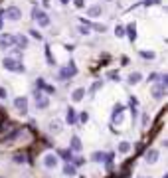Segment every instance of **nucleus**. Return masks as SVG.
Listing matches in <instances>:
<instances>
[{
	"label": "nucleus",
	"mask_w": 168,
	"mask_h": 178,
	"mask_svg": "<svg viewBox=\"0 0 168 178\" xmlns=\"http://www.w3.org/2000/svg\"><path fill=\"white\" fill-rule=\"evenodd\" d=\"M152 97L154 99H162V97H164V87H162V85H154L152 87Z\"/></svg>",
	"instance_id": "obj_11"
},
{
	"label": "nucleus",
	"mask_w": 168,
	"mask_h": 178,
	"mask_svg": "<svg viewBox=\"0 0 168 178\" xmlns=\"http://www.w3.org/2000/svg\"><path fill=\"white\" fill-rule=\"evenodd\" d=\"M26 158H28L26 154H16V156H14V160H16V162H24Z\"/></svg>",
	"instance_id": "obj_31"
},
{
	"label": "nucleus",
	"mask_w": 168,
	"mask_h": 178,
	"mask_svg": "<svg viewBox=\"0 0 168 178\" xmlns=\"http://www.w3.org/2000/svg\"><path fill=\"white\" fill-rule=\"evenodd\" d=\"M14 105H16V109L26 111V109H28V99H26V97H16V99H14Z\"/></svg>",
	"instance_id": "obj_8"
},
{
	"label": "nucleus",
	"mask_w": 168,
	"mask_h": 178,
	"mask_svg": "<svg viewBox=\"0 0 168 178\" xmlns=\"http://www.w3.org/2000/svg\"><path fill=\"white\" fill-rule=\"evenodd\" d=\"M4 97H6V89L0 87V99H4Z\"/></svg>",
	"instance_id": "obj_34"
},
{
	"label": "nucleus",
	"mask_w": 168,
	"mask_h": 178,
	"mask_svg": "<svg viewBox=\"0 0 168 178\" xmlns=\"http://www.w3.org/2000/svg\"><path fill=\"white\" fill-rule=\"evenodd\" d=\"M59 154H61L66 160H71V153H69V150H59Z\"/></svg>",
	"instance_id": "obj_28"
},
{
	"label": "nucleus",
	"mask_w": 168,
	"mask_h": 178,
	"mask_svg": "<svg viewBox=\"0 0 168 178\" xmlns=\"http://www.w3.org/2000/svg\"><path fill=\"white\" fill-rule=\"evenodd\" d=\"M144 6H152V4H154V6H156V4H160V0H144Z\"/></svg>",
	"instance_id": "obj_30"
},
{
	"label": "nucleus",
	"mask_w": 168,
	"mask_h": 178,
	"mask_svg": "<svg viewBox=\"0 0 168 178\" xmlns=\"http://www.w3.org/2000/svg\"><path fill=\"white\" fill-rule=\"evenodd\" d=\"M83 95H85V89H81V87H79V89H75L73 93H71V99L75 101V103H77V101L83 99Z\"/></svg>",
	"instance_id": "obj_12"
},
{
	"label": "nucleus",
	"mask_w": 168,
	"mask_h": 178,
	"mask_svg": "<svg viewBox=\"0 0 168 178\" xmlns=\"http://www.w3.org/2000/svg\"><path fill=\"white\" fill-rule=\"evenodd\" d=\"M30 36H32V38H36V40H42V34H40L38 30H30Z\"/></svg>",
	"instance_id": "obj_29"
},
{
	"label": "nucleus",
	"mask_w": 168,
	"mask_h": 178,
	"mask_svg": "<svg viewBox=\"0 0 168 178\" xmlns=\"http://www.w3.org/2000/svg\"><path fill=\"white\" fill-rule=\"evenodd\" d=\"M4 67L6 69H10V71H24V66L20 62H16L14 57H4Z\"/></svg>",
	"instance_id": "obj_2"
},
{
	"label": "nucleus",
	"mask_w": 168,
	"mask_h": 178,
	"mask_svg": "<svg viewBox=\"0 0 168 178\" xmlns=\"http://www.w3.org/2000/svg\"><path fill=\"white\" fill-rule=\"evenodd\" d=\"M10 46H14V36H2L0 38V48H2V50H8Z\"/></svg>",
	"instance_id": "obj_6"
},
{
	"label": "nucleus",
	"mask_w": 168,
	"mask_h": 178,
	"mask_svg": "<svg viewBox=\"0 0 168 178\" xmlns=\"http://www.w3.org/2000/svg\"><path fill=\"white\" fill-rule=\"evenodd\" d=\"M44 164L48 166V168H56L57 166V156L56 154H46L44 156Z\"/></svg>",
	"instance_id": "obj_7"
},
{
	"label": "nucleus",
	"mask_w": 168,
	"mask_h": 178,
	"mask_svg": "<svg viewBox=\"0 0 168 178\" xmlns=\"http://www.w3.org/2000/svg\"><path fill=\"white\" fill-rule=\"evenodd\" d=\"M75 73H77V67H75L73 63H69L67 67H61V69H59V75H57V77L61 79V81H67V79L73 77Z\"/></svg>",
	"instance_id": "obj_1"
},
{
	"label": "nucleus",
	"mask_w": 168,
	"mask_h": 178,
	"mask_svg": "<svg viewBox=\"0 0 168 178\" xmlns=\"http://www.w3.org/2000/svg\"><path fill=\"white\" fill-rule=\"evenodd\" d=\"M75 121H77V115H75V111H73V109H67V123H69V125H73Z\"/></svg>",
	"instance_id": "obj_14"
},
{
	"label": "nucleus",
	"mask_w": 168,
	"mask_h": 178,
	"mask_svg": "<svg viewBox=\"0 0 168 178\" xmlns=\"http://www.w3.org/2000/svg\"><path fill=\"white\" fill-rule=\"evenodd\" d=\"M134 30H137V24H129L127 28H125V34H129V38H131V42H134V40H137V32H134Z\"/></svg>",
	"instance_id": "obj_9"
},
{
	"label": "nucleus",
	"mask_w": 168,
	"mask_h": 178,
	"mask_svg": "<svg viewBox=\"0 0 168 178\" xmlns=\"http://www.w3.org/2000/svg\"><path fill=\"white\" fill-rule=\"evenodd\" d=\"M101 14V6H91L87 8V16H99Z\"/></svg>",
	"instance_id": "obj_19"
},
{
	"label": "nucleus",
	"mask_w": 168,
	"mask_h": 178,
	"mask_svg": "<svg viewBox=\"0 0 168 178\" xmlns=\"http://www.w3.org/2000/svg\"><path fill=\"white\" fill-rule=\"evenodd\" d=\"M158 77H160L158 73H150V75H148V79H150V81H154V83L158 81Z\"/></svg>",
	"instance_id": "obj_32"
},
{
	"label": "nucleus",
	"mask_w": 168,
	"mask_h": 178,
	"mask_svg": "<svg viewBox=\"0 0 168 178\" xmlns=\"http://www.w3.org/2000/svg\"><path fill=\"white\" fill-rule=\"evenodd\" d=\"M129 150H131V144H129V143H121V144H119V153H129Z\"/></svg>",
	"instance_id": "obj_22"
},
{
	"label": "nucleus",
	"mask_w": 168,
	"mask_h": 178,
	"mask_svg": "<svg viewBox=\"0 0 168 178\" xmlns=\"http://www.w3.org/2000/svg\"><path fill=\"white\" fill-rule=\"evenodd\" d=\"M36 22L40 24L42 28H46V26H50V18H48V14H44V16H42V18H38Z\"/></svg>",
	"instance_id": "obj_17"
},
{
	"label": "nucleus",
	"mask_w": 168,
	"mask_h": 178,
	"mask_svg": "<svg viewBox=\"0 0 168 178\" xmlns=\"http://www.w3.org/2000/svg\"><path fill=\"white\" fill-rule=\"evenodd\" d=\"M91 30L99 32V34H103V32H107V26L105 24H91Z\"/></svg>",
	"instance_id": "obj_20"
},
{
	"label": "nucleus",
	"mask_w": 168,
	"mask_h": 178,
	"mask_svg": "<svg viewBox=\"0 0 168 178\" xmlns=\"http://www.w3.org/2000/svg\"><path fill=\"white\" fill-rule=\"evenodd\" d=\"M140 79H143V75H140L138 71H134V73H131V75H129V83H131V85H134V83H138Z\"/></svg>",
	"instance_id": "obj_13"
},
{
	"label": "nucleus",
	"mask_w": 168,
	"mask_h": 178,
	"mask_svg": "<svg viewBox=\"0 0 168 178\" xmlns=\"http://www.w3.org/2000/svg\"><path fill=\"white\" fill-rule=\"evenodd\" d=\"M63 174H66V176H73L75 174V166L73 164H66V166H63Z\"/></svg>",
	"instance_id": "obj_16"
},
{
	"label": "nucleus",
	"mask_w": 168,
	"mask_h": 178,
	"mask_svg": "<svg viewBox=\"0 0 168 178\" xmlns=\"http://www.w3.org/2000/svg\"><path fill=\"white\" fill-rule=\"evenodd\" d=\"M89 32H91V26L89 24H85V26H81V28H79V34H83V36H87Z\"/></svg>",
	"instance_id": "obj_25"
},
{
	"label": "nucleus",
	"mask_w": 168,
	"mask_h": 178,
	"mask_svg": "<svg viewBox=\"0 0 168 178\" xmlns=\"http://www.w3.org/2000/svg\"><path fill=\"white\" fill-rule=\"evenodd\" d=\"M0 26H2V18H0Z\"/></svg>",
	"instance_id": "obj_38"
},
{
	"label": "nucleus",
	"mask_w": 168,
	"mask_h": 178,
	"mask_svg": "<svg viewBox=\"0 0 168 178\" xmlns=\"http://www.w3.org/2000/svg\"><path fill=\"white\" fill-rule=\"evenodd\" d=\"M75 6H77V8H83V0H75Z\"/></svg>",
	"instance_id": "obj_36"
},
{
	"label": "nucleus",
	"mask_w": 168,
	"mask_h": 178,
	"mask_svg": "<svg viewBox=\"0 0 168 178\" xmlns=\"http://www.w3.org/2000/svg\"><path fill=\"white\" fill-rule=\"evenodd\" d=\"M79 119H81V123H85V121H87V113H81Z\"/></svg>",
	"instance_id": "obj_35"
},
{
	"label": "nucleus",
	"mask_w": 168,
	"mask_h": 178,
	"mask_svg": "<svg viewBox=\"0 0 168 178\" xmlns=\"http://www.w3.org/2000/svg\"><path fill=\"white\" fill-rule=\"evenodd\" d=\"M156 160H158V150L150 148L148 153H146V162H156Z\"/></svg>",
	"instance_id": "obj_10"
},
{
	"label": "nucleus",
	"mask_w": 168,
	"mask_h": 178,
	"mask_svg": "<svg viewBox=\"0 0 168 178\" xmlns=\"http://www.w3.org/2000/svg\"><path fill=\"white\" fill-rule=\"evenodd\" d=\"M69 2V0H61V4H67Z\"/></svg>",
	"instance_id": "obj_37"
},
{
	"label": "nucleus",
	"mask_w": 168,
	"mask_h": 178,
	"mask_svg": "<svg viewBox=\"0 0 168 178\" xmlns=\"http://www.w3.org/2000/svg\"><path fill=\"white\" fill-rule=\"evenodd\" d=\"M101 85H103V81H95V83H93V87H91V89H89V93H91V95H93V93H95V91H97V89H99V87H101Z\"/></svg>",
	"instance_id": "obj_27"
},
{
	"label": "nucleus",
	"mask_w": 168,
	"mask_h": 178,
	"mask_svg": "<svg viewBox=\"0 0 168 178\" xmlns=\"http://www.w3.org/2000/svg\"><path fill=\"white\" fill-rule=\"evenodd\" d=\"M71 148L75 150V153H79V150H81V141H79L77 137H73V139H71Z\"/></svg>",
	"instance_id": "obj_18"
},
{
	"label": "nucleus",
	"mask_w": 168,
	"mask_h": 178,
	"mask_svg": "<svg viewBox=\"0 0 168 178\" xmlns=\"http://www.w3.org/2000/svg\"><path fill=\"white\" fill-rule=\"evenodd\" d=\"M140 56L144 59H154V52H140Z\"/></svg>",
	"instance_id": "obj_26"
},
{
	"label": "nucleus",
	"mask_w": 168,
	"mask_h": 178,
	"mask_svg": "<svg viewBox=\"0 0 168 178\" xmlns=\"http://www.w3.org/2000/svg\"><path fill=\"white\" fill-rule=\"evenodd\" d=\"M14 44H16V48H18V50H26V48H28V38L26 36H14Z\"/></svg>",
	"instance_id": "obj_4"
},
{
	"label": "nucleus",
	"mask_w": 168,
	"mask_h": 178,
	"mask_svg": "<svg viewBox=\"0 0 168 178\" xmlns=\"http://www.w3.org/2000/svg\"><path fill=\"white\" fill-rule=\"evenodd\" d=\"M50 131L52 133H59V131H61V123H59V121H52L50 123Z\"/></svg>",
	"instance_id": "obj_15"
},
{
	"label": "nucleus",
	"mask_w": 168,
	"mask_h": 178,
	"mask_svg": "<svg viewBox=\"0 0 168 178\" xmlns=\"http://www.w3.org/2000/svg\"><path fill=\"white\" fill-rule=\"evenodd\" d=\"M109 77L113 79V81H119V73H117V71H111V73H109Z\"/></svg>",
	"instance_id": "obj_33"
},
{
	"label": "nucleus",
	"mask_w": 168,
	"mask_h": 178,
	"mask_svg": "<svg viewBox=\"0 0 168 178\" xmlns=\"http://www.w3.org/2000/svg\"><path fill=\"white\" fill-rule=\"evenodd\" d=\"M36 105H38V109H46V107L50 105V99H48L44 93H38L36 95Z\"/></svg>",
	"instance_id": "obj_5"
},
{
	"label": "nucleus",
	"mask_w": 168,
	"mask_h": 178,
	"mask_svg": "<svg viewBox=\"0 0 168 178\" xmlns=\"http://www.w3.org/2000/svg\"><path fill=\"white\" fill-rule=\"evenodd\" d=\"M91 160H95V162H99V160H105V154H103V153H93Z\"/></svg>",
	"instance_id": "obj_24"
},
{
	"label": "nucleus",
	"mask_w": 168,
	"mask_h": 178,
	"mask_svg": "<svg viewBox=\"0 0 168 178\" xmlns=\"http://www.w3.org/2000/svg\"><path fill=\"white\" fill-rule=\"evenodd\" d=\"M4 14H6L10 20H20V16H22V12H20V8H18V6H8Z\"/></svg>",
	"instance_id": "obj_3"
},
{
	"label": "nucleus",
	"mask_w": 168,
	"mask_h": 178,
	"mask_svg": "<svg viewBox=\"0 0 168 178\" xmlns=\"http://www.w3.org/2000/svg\"><path fill=\"white\" fill-rule=\"evenodd\" d=\"M46 12H44V10H40V8H34V10H32V16H34V20H38V18H42V16H44Z\"/></svg>",
	"instance_id": "obj_21"
},
{
	"label": "nucleus",
	"mask_w": 168,
	"mask_h": 178,
	"mask_svg": "<svg viewBox=\"0 0 168 178\" xmlns=\"http://www.w3.org/2000/svg\"><path fill=\"white\" fill-rule=\"evenodd\" d=\"M115 36L117 38H123L125 36V26H121V24L117 26V28H115Z\"/></svg>",
	"instance_id": "obj_23"
}]
</instances>
